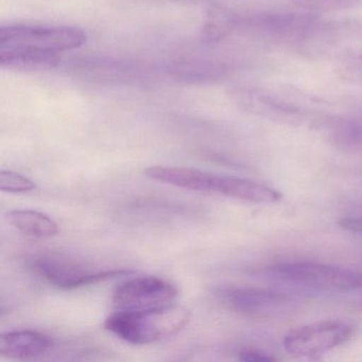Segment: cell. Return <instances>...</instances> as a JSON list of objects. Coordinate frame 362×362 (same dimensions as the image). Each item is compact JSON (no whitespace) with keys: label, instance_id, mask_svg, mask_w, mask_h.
<instances>
[{"label":"cell","instance_id":"obj_4","mask_svg":"<svg viewBox=\"0 0 362 362\" xmlns=\"http://www.w3.org/2000/svg\"><path fill=\"white\" fill-rule=\"evenodd\" d=\"M185 307L169 304L141 310H117L105 319L103 327L134 345L151 344L179 334L190 322Z\"/></svg>","mask_w":362,"mask_h":362},{"label":"cell","instance_id":"obj_5","mask_svg":"<svg viewBox=\"0 0 362 362\" xmlns=\"http://www.w3.org/2000/svg\"><path fill=\"white\" fill-rule=\"evenodd\" d=\"M37 276L60 289L73 290L132 274L128 269L109 268L63 254H40L29 260Z\"/></svg>","mask_w":362,"mask_h":362},{"label":"cell","instance_id":"obj_14","mask_svg":"<svg viewBox=\"0 0 362 362\" xmlns=\"http://www.w3.org/2000/svg\"><path fill=\"white\" fill-rule=\"evenodd\" d=\"M226 67L213 61L184 60L171 63L166 67L167 75L186 82L216 81L226 74Z\"/></svg>","mask_w":362,"mask_h":362},{"label":"cell","instance_id":"obj_16","mask_svg":"<svg viewBox=\"0 0 362 362\" xmlns=\"http://www.w3.org/2000/svg\"><path fill=\"white\" fill-rule=\"evenodd\" d=\"M296 8L308 13L343 11L362 7V0H290Z\"/></svg>","mask_w":362,"mask_h":362},{"label":"cell","instance_id":"obj_10","mask_svg":"<svg viewBox=\"0 0 362 362\" xmlns=\"http://www.w3.org/2000/svg\"><path fill=\"white\" fill-rule=\"evenodd\" d=\"M217 298L226 308L243 315L262 313L287 304L289 298L284 292L255 287H226L218 289Z\"/></svg>","mask_w":362,"mask_h":362},{"label":"cell","instance_id":"obj_17","mask_svg":"<svg viewBox=\"0 0 362 362\" xmlns=\"http://www.w3.org/2000/svg\"><path fill=\"white\" fill-rule=\"evenodd\" d=\"M37 188V183L29 177L11 170L0 173V189L10 194H25Z\"/></svg>","mask_w":362,"mask_h":362},{"label":"cell","instance_id":"obj_20","mask_svg":"<svg viewBox=\"0 0 362 362\" xmlns=\"http://www.w3.org/2000/svg\"><path fill=\"white\" fill-rule=\"evenodd\" d=\"M339 226L349 232L362 235V217H346L339 221Z\"/></svg>","mask_w":362,"mask_h":362},{"label":"cell","instance_id":"obj_1","mask_svg":"<svg viewBox=\"0 0 362 362\" xmlns=\"http://www.w3.org/2000/svg\"><path fill=\"white\" fill-rule=\"evenodd\" d=\"M86 42V33L76 27L8 25L0 28V64L14 69H54L59 54Z\"/></svg>","mask_w":362,"mask_h":362},{"label":"cell","instance_id":"obj_15","mask_svg":"<svg viewBox=\"0 0 362 362\" xmlns=\"http://www.w3.org/2000/svg\"><path fill=\"white\" fill-rule=\"evenodd\" d=\"M326 124L330 137L338 145L362 149V118H332Z\"/></svg>","mask_w":362,"mask_h":362},{"label":"cell","instance_id":"obj_12","mask_svg":"<svg viewBox=\"0 0 362 362\" xmlns=\"http://www.w3.org/2000/svg\"><path fill=\"white\" fill-rule=\"evenodd\" d=\"M52 346V339L35 330H14L0 336V355L11 359H33Z\"/></svg>","mask_w":362,"mask_h":362},{"label":"cell","instance_id":"obj_18","mask_svg":"<svg viewBox=\"0 0 362 362\" xmlns=\"http://www.w3.org/2000/svg\"><path fill=\"white\" fill-rule=\"evenodd\" d=\"M337 74L349 83L362 84V61L340 64Z\"/></svg>","mask_w":362,"mask_h":362},{"label":"cell","instance_id":"obj_9","mask_svg":"<svg viewBox=\"0 0 362 362\" xmlns=\"http://www.w3.org/2000/svg\"><path fill=\"white\" fill-rule=\"evenodd\" d=\"M179 290L170 281L153 275L134 277L120 284L112 296L117 310H141L173 304Z\"/></svg>","mask_w":362,"mask_h":362},{"label":"cell","instance_id":"obj_6","mask_svg":"<svg viewBox=\"0 0 362 362\" xmlns=\"http://www.w3.org/2000/svg\"><path fill=\"white\" fill-rule=\"evenodd\" d=\"M268 272L294 285L328 291L362 290V271L349 270L315 262H279Z\"/></svg>","mask_w":362,"mask_h":362},{"label":"cell","instance_id":"obj_3","mask_svg":"<svg viewBox=\"0 0 362 362\" xmlns=\"http://www.w3.org/2000/svg\"><path fill=\"white\" fill-rule=\"evenodd\" d=\"M304 58L340 64L362 61V21H315L293 45Z\"/></svg>","mask_w":362,"mask_h":362},{"label":"cell","instance_id":"obj_19","mask_svg":"<svg viewBox=\"0 0 362 362\" xmlns=\"http://www.w3.org/2000/svg\"><path fill=\"white\" fill-rule=\"evenodd\" d=\"M239 359L241 361L247 362H270L275 361L276 358L268 355V354L262 353L259 351H243L239 354Z\"/></svg>","mask_w":362,"mask_h":362},{"label":"cell","instance_id":"obj_11","mask_svg":"<svg viewBox=\"0 0 362 362\" xmlns=\"http://www.w3.org/2000/svg\"><path fill=\"white\" fill-rule=\"evenodd\" d=\"M74 71L86 77L99 80H117V81H137L149 76V69L130 62L112 59L92 58L77 61Z\"/></svg>","mask_w":362,"mask_h":362},{"label":"cell","instance_id":"obj_8","mask_svg":"<svg viewBox=\"0 0 362 362\" xmlns=\"http://www.w3.org/2000/svg\"><path fill=\"white\" fill-rule=\"evenodd\" d=\"M353 334V327L345 322H315L290 332L284 347L296 357L317 358L345 344Z\"/></svg>","mask_w":362,"mask_h":362},{"label":"cell","instance_id":"obj_13","mask_svg":"<svg viewBox=\"0 0 362 362\" xmlns=\"http://www.w3.org/2000/svg\"><path fill=\"white\" fill-rule=\"evenodd\" d=\"M8 221L14 228L33 238H50L59 233L56 221L46 214L33 209H16L7 214Z\"/></svg>","mask_w":362,"mask_h":362},{"label":"cell","instance_id":"obj_2","mask_svg":"<svg viewBox=\"0 0 362 362\" xmlns=\"http://www.w3.org/2000/svg\"><path fill=\"white\" fill-rule=\"evenodd\" d=\"M146 175L154 181L204 194H220L253 203H276L281 199L279 190L240 177L213 175L185 167L151 166Z\"/></svg>","mask_w":362,"mask_h":362},{"label":"cell","instance_id":"obj_7","mask_svg":"<svg viewBox=\"0 0 362 362\" xmlns=\"http://www.w3.org/2000/svg\"><path fill=\"white\" fill-rule=\"evenodd\" d=\"M230 98L243 111L258 117L296 124L307 117L304 103L294 93H276L254 86H239L230 90Z\"/></svg>","mask_w":362,"mask_h":362}]
</instances>
